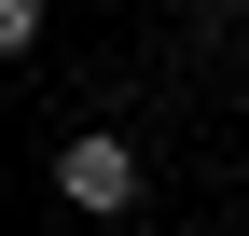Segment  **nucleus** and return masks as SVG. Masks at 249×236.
<instances>
[{"label":"nucleus","mask_w":249,"mask_h":236,"mask_svg":"<svg viewBox=\"0 0 249 236\" xmlns=\"http://www.w3.org/2000/svg\"><path fill=\"white\" fill-rule=\"evenodd\" d=\"M55 195H70L83 222H124V209H139V139L70 125V139H55Z\"/></svg>","instance_id":"nucleus-1"},{"label":"nucleus","mask_w":249,"mask_h":236,"mask_svg":"<svg viewBox=\"0 0 249 236\" xmlns=\"http://www.w3.org/2000/svg\"><path fill=\"white\" fill-rule=\"evenodd\" d=\"M208 14H249V0H208Z\"/></svg>","instance_id":"nucleus-2"}]
</instances>
